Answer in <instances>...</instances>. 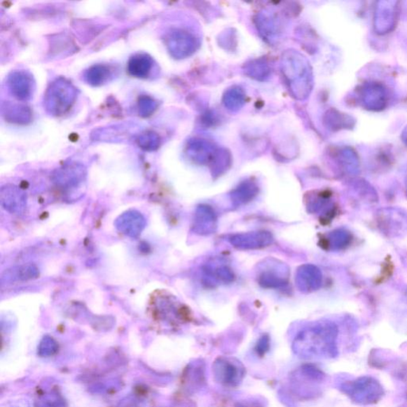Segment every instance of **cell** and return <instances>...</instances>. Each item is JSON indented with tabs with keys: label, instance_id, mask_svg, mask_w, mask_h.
Listing matches in <instances>:
<instances>
[{
	"label": "cell",
	"instance_id": "8fae6325",
	"mask_svg": "<svg viewBox=\"0 0 407 407\" xmlns=\"http://www.w3.org/2000/svg\"><path fill=\"white\" fill-rule=\"evenodd\" d=\"M146 226V218L137 210L126 211L115 221L118 231L132 239L139 237Z\"/></svg>",
	"mask_w": 407,
	"mask_h": 407
},
{
	"label": "cell",
	"instance_id": "e0dca14e",
	"mask_svg": "<svg viewBox=\"0 0 407 407\" xmlns=\"http://www.w3.org/2000/svg\"><path fill=\"white\" fill-rule=\"evenodd\" d=\"M39 269L34 264H22L6 270L1 277L2 284H13L37 279Z\"/></svg>",
	"mask_w": 407,
	"mask_h": 407
},
{
	"label": "cell",
	"instance_id": "44dd1931",
	"mask_svg": "<svg viewBox=\"0 0 407 407\" xmlns=\"http://www.w3.org/2000/svg\"><path fill=\"white\" fill-rule=\"evenodd\" d=\"M396 15L394 2H381L376 10V29L380 33H387L393 27Z\"/></svg>",
	"mask_w": 407,
	"mask_h": 407
},
{
	"label": "cell",
	"instance_id": "7402d4cb",
	"mask_svg": "<svg viewBox=\"0 0 407 407\" xmlns=\"http://www.w3.org/2000/svg\"><path fill=\"white\" fill-rule=\"evenodd\" d=\"M153 59L146 54H137L129 59L127 71L130 75L137 78H146L153 69Z\"/></svg>",
	"mask_w": 407,
	"mask_h": 407
},
{
	"label": "cell",
	"instance_id": "8992f818",
	"mask_svg": "<svg viewBox=\"0 0 407 407\" xmlns=\"http://www.w3.org/2000/svg\"><path fill=\"white\" fill-rule=\"evenodd\" d=\"M198 46L196 37L184 29H174L167 38V47L170 55L179 60L193 55Z\"/></svg>",
	"mask_w": 407,
	"mask_h": 407
},
{
	"label": "cell",
	"instance_id": "2e32d148",
	"mask_svg": "<svg viewBox=\"0 0 407 407\" xmlns=\"http://www.w3.org/2000/svg\"><path fill=\"white\" fill-rule=\"evenodd\" d=\"M203 282L208 287L226 285L235 280V275L227 265L209 263L203 268Z\"/></svg>",
	"mask_w": 407,
	"mask_h": 407
},
{
	"label": "cell",
	"instance_id": "6da1fadb",
	"mask_svg": "<svg viewBox=\"0 0 407 407\" xmlns=\"http://www.w3.org/2000/svg\"><path fill=\"white\" fill-rule=\"evenodd\" d=\"M338 329L333 324H318L301 332L294 340L298 353L315 357H336L338 355Z\"/></svg>",
	"mask_w": 407,
	"mask_h": 407
},
{
	"label": "cell",
	"instance_id": "4316f807",
	"mask_svg": "<svg viewBox=\"0 0 407 407\" xmlns=\"http://www.w3.org/2000/svg\"><path fill=\"white\" fill-rule=\"evenodd\" d=\"M352 241V235L349 232L345 230H336L328 234L326 238H324V246L327 249L338 251L345 249L349 246Z\"/></svg>",
	"mask_w": 407,
	"mask_h": 407
},
{
	"label": "cell",
	"instance_id": "484cf974",
	"mask_svg": "<svg viewBox=\"0 0 407 407\" xmlns=\"http://www.w3.org/2000/svg\"><path fill=\"white\" fill-rule=\"evenodd\" d=\"M232 156L228 150L225 149H217L215 156L209 165L212 176L219 177L225 174L231 167Z\"/></svg>",
	"mask_w": 407,
	"mask_h": 407
},
{
	"label": "cell",
	"instance_id": "5b68a950",
	"mask_svg": "<svg viewBox=\"0 0 407 407\" xmlns=\"http://www.w3.org/2000/svg\"><path fill=\"white\" fill-rule=\"evenodd\" d=\"M290 269L279 259H265L258 265L257 282L268 290H284L289 285Z\"/></svg>",
	"mask_w": 407,
	"mask_h": 407
},
{
	"label": "cell",
	"instance_id": "cb8c5ba5",
	"mask_svg": "<svg viewBox=\"0 0 407 407\" xmlns=\"http://www.w3.org/2000/svg\"><path fill=\"white\" fill-rule=\"evenodd\" d=\"M244 71L249 78L259 81H267L271 75L270 64L264 58L255 59L247 63Z\"/></svg>",
	"mask_w": 407,
	"mask_h": 407
},
{
	"label": "cell",
	"instance_id": "7a4b0ae2",
	"mask_svg": "<svg viewBox=\"0 0 407 407\" xmlns=\"http://www.w3.org/2000/svg\"><path fill=\"white\" fill-rule=\"evenodd\" d=\"M281 69L292 97L304 100L314 87V76L308 59L300 52L288 50L281 57Z\"/></svg>",
	"mask_w": 407,
	"mask_h": 407
},
{
	"label": "cell",
	"instance_id": "ffe728a7",
	"mask_svg": "<svg viewBox=\"0 0 407 407\" xmlns=\"http://www.w3.org/2000/svg\"><path fill=\"white\" fill-rule=\"evenodd\" d=\"M113 78V69L107 64H96L85 71L83 79L88 85L102 86Z\"/></svg>",
	"mask_w": 407,
	"mask_h": 407
},
{
	"label": "cell",
	"instance_id": "9a60e30c",
	"mask_svg": "<svg viewBox=\"0 0 407 407\" xmlns=\"http://www.w3.org/2000/svg\"><path fill=\"white\" fill-rule=\"evenodd\" d=\"M256 22L259 33L268 42L273 43L280 38L282 32V22L278 15L273 11H263L257 15Z\"/></svg>",
	"mask_w": 407,
	"mask_h": 407
},
{
	"label": "cell",
	"instance_id": "52a82bcc",
	"mask_svg": "<svg viewBox=\"0 0 407 407\" xmlns=\"http://www.w3.org/2000/svg\"><path fill=\"white\" fill-rule=\"evenodd\" d=\"M86 176L87 170L84 165L70 163L55 170L51 179L57 187L70 190L81 185L85 181Z\"/></svg>",
	"mask_w": 407,
	"mask_h": 407
},
{
	"label": "cell",
	"instance_id": "4fadbf2b",
	"mask_svg": "<svg viewBox=\"0 0 407 407\" xmlns=\"http://www.w3.org/2000/svg\"><path fill=\"white\" fill-rule=\"evenodd\" d=\"M217 216L214 209L207 205H200L194 212L192 223L193 233L209 235L217 230Z\"/></svg>",
	"mask_w": 407,
	"mask_h": 407
},
{
	"label": "cell",
	"instance_id": "277c9868",
	"mask_svg": "<svg viewBox=\"0 0 407 407\" xmlns=\"http://www.w3.org/2000/svg\"><path fill=\"white\" fill-rule=\"evenodd\" d=\"M76 97L78 88L69 80L58 78L47 88L44 96V108L50 116H62L72 109Z\"/></svg>",
	"mask_w": 407,
	"mask_h": 407
},
{
	"label": "cell",
	"instance_id": "3957f363",
	"mask_svg": "<svg viewBox=\"0 0 407 407\" xmlns=\"http://www.w3.org/2000/svg\"><path fill=\"white\" fill-rule=\"evenodd\" d=\"M339 390L349 397L352 403L362 406L379 403L385 394V388L380 382L369 375L342 381Z\"/></svg>",
	"mask_w": 407,
	"mask_h": 407
},
{
	"label": "cell",
	"instance_id": "d6986e66",
	"mask_svg": "<svg viewBox=\"0 0 407 407\" xmlns=\"http://www.w3.org/2000/svg\"><path fill=\"white\" fill-rule=\"evenodd\" d=\"M259 191L258 186L255 181L246 180L233 190L230 193V200L235 207L246 205L251 202L258 195Z\"/></svg>",
	"mask_w": 407,
	"mask_h": 407
},
{
	"label": "cell",
	"instance_id": "f1b7e54d",
	"mask_svg": "<svg viewBox=\"0 0 407 407\" xmlns=\"http://www.w3.org/2000/svg\"><path fill=\"white\" fill-rule=\"evenodd\" d=\"M137 144L142 150L149 152L156 151L160 146L161 139L156 132H146L139 135Z\"/></svg>",
	"mask_w": 407,
	"mask_h": 407
},
{
	"label": "cell",
	"instance_id": "ac0fdd59",
	"mask_svg": "<svg viewBox=\"0 0 407 407\" xmlns=\"http://www.w3.org/2000/svg\"><path fill=\"white\" fill-rule=\"evenodd\" d=\"M4 119L13 125H27L32 121V111L26 105L13 102L2 104Z\"/></svg>",
	"mask_w": 407,
	"mask_h": 407
},
{
	"label": "cell",
	"instance_id": "603a6c76",
	"mask_svg": "<svg viewBox=\"0 0 407 407\" xmlns=\"http://www.w3.org/2000/svg\"><path fill=\"white\" fill-rule=\"evenodd\" d=\"M364 102L370 110H381L385 107L387 94L385 88L377 84H371L365 88Z\"/></svg>",
	"mask_w": 407,
	"mask_h": 407
},
{
	"label": "cell",
	"instance_id": "5bb4252c",
	"mask_svg": "<svg viewBox=\"0 0 407 407\" xmlns=\"http://www.w3.org/2000/svg\"><path fill=\"white\" fill-rule=\"evenodd\" d=\"M216 150L217 147L212 142L195 138L188 141L186 146V154L194 163L209 165Z\"/></svg>",
	"mask_w": 407,
	"mask_h": 407
},
{
	"label": "cell",
	"instance_id": "d4e9b609",
	"mask_svg": "<svg viewBox=\"0 0 407 407\" xmlns=\"http://www.w3.org/2000/svg\"><path fill=\"white\" fill-rule=\"evenodd\" d=\"M246 102V94L243 88L233 86L228 88L223 97V104L231 111H237L244 107Z\"/></svg>",
	"mask_w": 407,
	"mask_h": 407
},
{
	"label": "cell",
	"instance_id": "ba28073f",
	"mask_svg": "<svg viewBox=\"0 0 407 407\" xmlns=\"http://www.w3.org/2000/svg\"><path fill=\"white\" fill-rule=\"evenodd\" d=\"M228 241L238 250H259L273 244L274 237L268 231H256L230 235Z\"/></svg>",
	"mask_w": 407,
	"mask_h": 407
},
{
	"label": "cell",
	"instance_id": "83f0119b",
	"mask_svg": "<svg viewBox=\"0 0 407 407\" xmlns=\"http://www.w3.org/2000/svg\"><path fill=\"white\" fill-rule=\"evenodd\" d=\"M220 379L228 385H234L240 380V371L234 364L220 362Z\"/></svg>",
	"mask_w": 407,
	"mask_h": 407
},
{
	"label": "cell",
	"instance_id": "9c48e42d",
	"mask_svg": "<svg viewBox=\"0 0 407 407\" xmlns=\"http://www.w3.org/2000/svg\"><path fill=\"white\" fill-rule=\"evenodd\" d=\"M8 91L20 102L31 99L35 90L33 76L26 70H15L11 72L7 79Z\"/></svg>",
	"mask_w": 407,
	"mask_h": 407
},
{
	"label": "cell",
	"instance_id": "30bf717a",
	"mask_svg": "<svg viewBox=\"0 0 407 407\" xmlns=\"http://www.w3.org/2000/svg\"><path fill=\"white\" fill-rule=\"evenodd\" d=\"M0 204L11 214H25L27 207V194L14 185H5L0 191Z\"/></svg>",
	"mask_w": 407,
	"mask_h": 407
},
{
	"label": "cell",
	"instance_id": "f546056e",
	"mask_svg": "<svg viewBox=\"0 0 407 407\" xmlns=\"http://www.w3.org/2000/svg\"><path fill=\"white\" fill-rule=\"evenodd\" d=\"M158 103L150 96L143 95L138 99V111L141 117L146 118L155 113Z\"/></svg>",
	"mask_w": 407,
	"mask_h": 407
},
{
	"label": "cell",
	"instance_id": "7c38bea8",
	"mask_svg": "<svg viewBox=\"0 0 407 407\" xmlns=\"http://www.w3.org/2000/svg\"><path fill=\"white\" fill-rule=\"evenodd\" d=\"M295 283L301 292L308 294L317 291L322 285V271L312 264L302 265L295 275Z\"/></svg>",
	"mask_w": 407,
	"mask_h": 407
},
{
	"label": "cell",
	"instance_id": "4dcf8cb0",
	"mask_svg": "<svg viewBox=\"0 0 407 407\" xmlns=\"http://www.w3.org/2000/svg\"><path fill=\"white\" fill-rule=\"evenodd\" d=\"M403 141L405 142L406 144L407 145V127L405 130V132L403 133Z\"/></svg>",
	"mask_w": 407,
	"mask_h": 407
}]
</instances>
